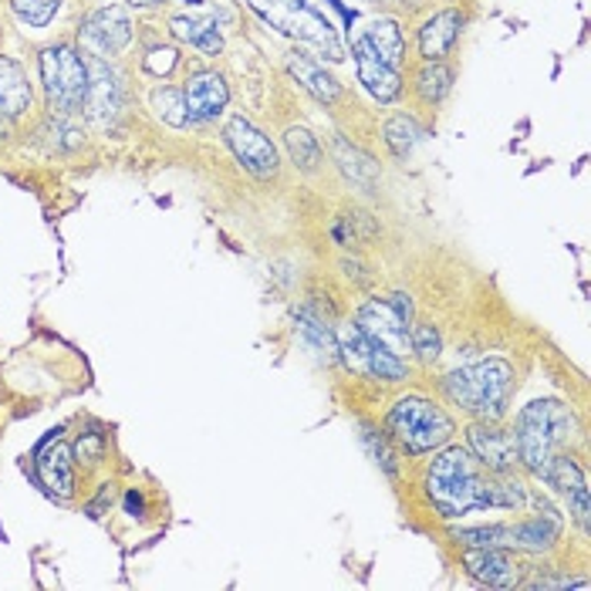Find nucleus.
<instances>
[{
  "instance_id": "nucleus-16",
  "label": "nucleus",
  "mask_w": 591,
  "mask_h": 591,
  "mask_svg": "<svg viewBox=\"0 0 591 591\" xmlns=\"http://www.w3.org/2000/svg\"><path fill=\"white\" fill-rule=\"evenodd\" d=\"M460 27H463V17L457 11H442L436 17H429L419 31V51L426 61H439L453 48V42L460 38Z\"/></svg>"
},
{
  "instance_id": "nucleus-21",
  "label": "nucleus",
  "mask_w": 591,
  "mask_h": 591,
  "mask_svg": "<svg viewBox=\"0 0 591 591\" xmlns=\"http://www.w3.org/2000/svg\"><path fill=\"white\" fill-rule=\"evenodd\" d=\"M365 42L373 45V51H376L389 68L399 64V58H402V34H399V24H395V21H389V17L373 21V24H368Z\"/></svg>"
},
{
  "instance_id": "nucleus-32",
  "label": "nucleus",
  "mask_w": 591,
  "mask_h": 591,
  "mask_svg": "<svg viewBox=\"0 0 591 591\" xmlns=\"http://www.w3.org/2000/svg\"><path fill=\"white\" fill-rule=\"evenodd\" d=\"M568 500H571V513H575V521L588 531V484L568 490Z\"/></svg>"
},
{
  "instance_id": "nucleus-30",
  "label": "nucleus",
  "mask_w": 591,
  "mask_h": 591,
  "mask_svg": "<svg viewBox=\"0 0 591 591\" xmlns=\"http://www.w3.org/2000/svg\"><path fill=\"white\" fill-rule=\"evenodd\" d=\"M102 453H105V442H102V436H98V433L82 436V439H79V447H75V457H79L82 463H98V460H102Z\"/></svg>"
},
{
  "instance_id": "nucleus-14",
  "label": "nucleus",
  "mask_w": 591,
  "mask_h": 591,
  "mask_svg": "<svg viewBox=\"0 0 591 591\" xmlns=\"http://www.w3.org/2000/svg\"><path fill=\"white\" fill-rule=\"evenodd\" d=\"M331 156H335L342 176L352 179L358 190L373 193L379 187V163L368 153H362L358 145H352L345 135H335V142H331Z\"/></svg>"
},
{
  "instance_id": "nucleus-6",
  "label": "nucleus",
  "mask_w": 591,
  "mask_h": 591,
  "mask_svg": "<svg viewBox=\"0 0 591 591\" xmlns=\"http://www.w3.org/2000/svg\"><path fill=\"white\" fill-rule=\"evenodd\" d=\"M355 328L362 331V335L392 352V355H410L413 352V342H410V321L399 318L395 308L389 302H368L358 308V318H355Z\"/></svg>"
},
{
  "instance_id": "nucleus-11",
  "label": "nucleus",
  "mask_w": 591,
  "mask_h": 591,
  "mask_svg": "<svg viewBox=\"0 0 591 591\" xmlns=\"http://www.w3.org/2000/svg\"><path fill=\"white\" fill-rule=\"evenodd\" d=\"M466 571L487 588H513L521 581V568H517V562L504 547H470Z\"/></svg>"
},
{
  "instance_id": "nucleus-2",
  "label": "nucleus",
  "mask_w": 591,
  "mask_h": 591,
  "mask_svg": "<svg viewBox=\"0 0 591 591\" xmlns=\"http://www.w3.org/2000/svg\"><path fill=\"white\" fill-rule=\"evenodd\" d=\"M578 423L571 416L568 405L554 402V399H537L531 405H524L521 416H517V460H521L531 473L544 476L547 463L558 453V447L575 436Z\"/></svg>"
},
{
  "instance_id": "nucleus-34",
  "label": "nucleus",
  "mask_w": 591,
  "mask_h": 591,
  "mask_svg": "<svg viewBox=\"0 0 591 591\" xmlns=\"http://www.w3.org/2000/svg\"><path fill=\"white\" fill-rule=\"evenodd\" d=\"M534 591H544V588H588L584 581H565V578H537L531 581Z\"/></svg>"
},
{
  "instance_id": "nucleus-4",
  "label": "nucleus",
  "mask_w": 591,
  "mask_h": 591,
  "mask_svg": "<svg viewBox=\"0 0 591 591\" xmlns=\"http://www.w3.org/2000/svg\"><path fill=\"white\" fill-rule=\"evenodd\" d=\"M389 429L395 442L405 453H429L439 450L442 442L453 436L450 416L439 410V405L419 399V395H405L392 405L389 413Z\"/></svg>"
},
{
  "instance_id": "nucleus-17",
  "label": "nucleus",
  "mask_w": 591,
  "mask_h": 591,
  "mask_svg": "<svg viewBox=\"0 0 591 591\" xmlns=\"http://www.w3.org/2000/svg\"><path fill=\"white\" fill-rule=\"evenodd\" d=\"M38 476L42 484L58 494V497H71V487H75V476H71V450L64 442L55 439V447H45L38 457Z\"/></svg>"
},
{
  "instance_id": "nucleus-15",
  "label": "nucleus",
  "mask_w": 591,
  "mask_h": 591,
  "mask_svg": "<svg viewBox=\"0 0 591 591\" xmlns=\"http://www.w3.org/2000/svg\"><path fill=\"white\" fill-rule=\"evenodd\" d=\"M31 108V85L24 68L11 58H0V119H17Z\"/></svg>"
},
{
  "instance_id": "nucleus-35",
  "label": "nucleus",
  "mask_w": 591,
  "mask_h": 591,
  "mask_svg": "<svg viewBox=\"0 0 591 591\" xmlns=\"http://www.w3.org/2000/svg\"><path fill=\"white\" fill-rule=\"evenodd\" d=\"M389 305L395 308V315H399V318L413 321V302H410V294H392V302H389Z\"/></svg>"
},
{
  "instance_id": "nucleus-19",
  "label": "nucleus",
  "mask_w": 591,
  "mask_h": 591,
  "mask_svg": "<svg viewBox=\"0 0 591 591\" xmlns=\"http://www.w3.org/2000/svg\"><path fill=\"white\" fill-rule=\"evenodd\" d=\"M287 68H291V75L302 82V88H308L318 102H335L342 95V85L331 79L324 68H318L315 61H308L302 55H291Z\"/></svg>"
},
{
  "instance_id": "nucleus-10",
  "label": "nucleus",
  "mask_w": 591,
  "mask_h": 591,
  "mask_svg": "<svg viewBox=\"0 0 591 591\" xmlns=\"http://www.w3.org/2000/svg\"><path fill=\"white\" fill-rule=\"evenodd\" d=\"M470 450H473V457L480 463H484L487 470H494V473H500V476L513 473V466L521 463V460H517L513 433L497 429L494 423H480V426L470 429Z\"/></svg>"
},
{
  "instance_id": "nucleus-22",
  "label": "nucleus",
  "mask_w": 591,
  "mask_h": 591,
  "mask_svg": "<svg viewBox=\"0 0 591 591\" xmlns=\"http://www.w3.org/2000/svg\"><path fill=\"white\" fill-rule=\"evenodd\" d=\"M298 339L305 342V348L318 358V362H335L339 358V342L331 339V331L321 324V321H315V318H308V315H298Z\"/></svg>"
},
{
  "instance_id": "nucleus-29",
  "label": "nucleus",
  "mask_w": 591,
  "mask_h": 591,
  "mask_svg": "<svg viewBox=\"0 0 591 591\" xmlns=\"http://www.w3.org/2000/svg\"><path fill=\"white\" fill-rule=\"evenodd\" d=\"M410 342H413V352H416L423 362H433V358L439 355V331H436L433 324H416Z\"/></svg>"
},
{
  "instance_id": "nucleus-28",
  "label": "nucleus",
  "mask_w": 591,
  "mask_h": 591,
  "mask_svg": "<svg viewBox=\"0 0 591 591\" xmlns=\"http://www.w3.org/2000/svg\"><path fill=\"white\" fill-rule=\"evenodd\" d=\"M14 14L27 24V27H45L51 24V17L58 14L61 0H11Z\"/></svg>"
},
{
  "instance_id": "nucleus-36",
  "label": "nucleus",
  "mask_w": 591,
  "mask_h": 591,
  "mask_svg": "<svg viewBox=\"0 0 591 591\" xmlns=\"http://www.w3.org/2000/svg\"><path fill=\"white\" fill-rule=\"evenodd\" d=\"M126 507H129V510H132V513L139 517V510H142V500H139L135 494H129V497H126Z\"/></svg>"
},
{
  "instance_id": "nucleus-26",
  "label": "nucleus",
  "mask_w": 591,
  "mask_h": 591,
  "mask_svg": "<svg viewBox=\"0 0 591 591\" xmlns=\"http://www.w3.org/2000/svg\"><path fill=\"white\" fill-rule=\"evenodd\" d=\"M386 142H389V150L395 156H410L413 145L419 142V126L413 119H405V116H395V119L386 122Z\"/></svg>"
},
{
  "instance_id": "nucleus-23",
  "label": "nucleus",
  "mask_w": 591,
  "mask_h": 591,
  "mask_svg": "<svg viewBox=\"0 0 591 591\" xmlns=\"http://www.w3.org/2000/svg\"><path fill=\"white\" fill-rule=\"evenodd\" d=\"M284 142H287V153H291L294 166L305 169V173H315V169H318V163H321V145H318V139H315L308 129H287Z\"/></svg>"
},
{
  "instance_id": "nucleus-31",
  "label": "nucleus",
  "mask_w": 591,
  "mask_h": 591,
  "mask_svg": "<svg viewBox=\"0 0 591 591\" xmlns=\"http://www.w3.org/2000/svg\"><path fill=\"white\" fill-rule=\"evenodd\" d=\"M176 64V51L173 48H156L150 58H145V68L153 71V75H166V71H173Z\"/></svg>"
},
{
  "instance_id": "nucleus-12",
  "label": "nucleus",
  "mask_w": 591,
  "mask_h": 591,
  "mask_svg": "<svg viewBox=\"0 0 591 591\" xmlns=\"http://www.w3.org/2000/svg\"><path fill=\"white\" fill-rule=\"evenodd\" d=\"M355 64H358L362 85L368 88V95H373V98L392 102V98L399 95V88H402V85H399V71L389 68V64L373 51V45H368L365 38L355 42Z\"/></svg>"
},
{
  "instance_id": "nucleus-27",
  "label": "nucleus",
  "mask_w": 591,
  "mask_h": 591,
  "mask_svg": "<svg viewBox=\"0 0 591 591\" xmlns=\"http://www.w3.org/2000/svg\"><path fill=\"white\" fill-rule=\"evenodd\" d=\"M544 480L551 487H558V490H575V487H581L584 484V473L578 470V463L571 460V457H554L551 463H547V470H544Z\"/></svg>"
},
{
  "instance_id": "nucleus-5",
  "label": "nucleus",
  "mask_w": 591,
  "mask_h": 591,
  "mask_svg": "<svg viewBox=\"0 0 591 591\" xmlns=\"http://www.w3.org/2000/svg\"><path fill=\"white\" fill-rule=\"evenodd\" d=\"M42 79H45L48 98L58 108H64V113H68V108H79L85 102L88 68H85V58L75 48L58 45V48L42 51Z\"/></svg>"
},
{
  "instance_id": "nucleus-9",
  "label": "nucleus",
  "mask_w": 591,
  "mask_h": 591,
  "mask_svg": "<svg viewBox=\"0 0 591 591\" xmlns=\"http://www.w3.org/2000/svg\"><path fill=\"white\" fill-rule=\"evenodd\" d=\"M227 142H231V150L234 156L240 159V166L253 176H274L277 173V150H274V142L261 132V129H253L247 119H231L227 126Z\"/></svg>"
},
{
  "instance_id": "nucleus-33",
  "label": "nucleus",
  "mask_w": 591,
  "mask_h": 591,
  "mask_svg": "<svg viewBox=\"0 0 591 591\" xmlns=\"http://www.w3.org/2000/svg\"><path fill=\"white\" fill-rule=\"evenodd\" d=\"M362 439L368 442V450H373V457H376V463H382V470H386V473H395V463H392V453L386 450V442H382V439L376 442V436H373V429H365V433H362Z\"/></svg>"
},
{
  "instance_id": "nucleus-20",
  "label": "nucleus",
  "mask_w": 591,
  "mask_h": 591,
  "mask_svg": "<svg viewBox=\"0 0 591 591\" xmlns=\"http://www.w3.org/2000/svg\"><path fill=\"white\" fill-rule=\"evenodd\" d=\"M173 34L182 38L187 45L200 48L203 55H216L224 48V38H220V31L213 21H197V17H173Z\"/></svg>"
},
{
  "instance_id": "nucleus-13",
  "label": "nucleus",
  "mask_w": 591,
  "mask_h": 591,
  "mask_svg": "<svg viewBox=\"0 0 591 591\" xmlns=\"http://www.w3.org/2000/svg\"><path fill=\"white\" fill-rule=\"evenodd\" d=\"M182 95H187L190 119H197V122H210V119H216V116L227 108V98H231L227 82L220 79L216 71H203V75H197V79L190 82V88L182 92Z\"/></svg>"
},
{
  "instance_id": "nucleus-8",
  "label": "nucleus",
  "mask_w": 591,
  "mask_h": 591,
  "mask_svg": "<svg viewBox=\"0 0 591 591\" xmlns=\"http://www.w3.org/2000/svg\"><path fill=\"white\" fill-rule=\"evenodd\" d=\"M132 42V17L126 8H102L82 27V48L95 58H113Z\"/></svg>"
},
{
  "instance_id": "nucleus-18",
  "label": "nucleus",
  "mask_w": 591,
  "mask_h": 591,
  "mask_svg": "<svg viewBox=\"0 0 591 591\" xmlns=\"http://www.w3.org/2000/svg\"><path fill=\"white\" fill-rule=\"evenodd\" d=\"M335 342H339V358L352 368V373L362 376V379H373V365H376V348L379 345L368 342L355 324L345 328Z\"/></svg>"
},
{
  "instance_id": "nucleus-3",
  "label": "nucleus",
  "mask_w": 591,
  "mask_h": 591,
  "mask_svg": "<svg viewBox=\"0 0 591 591\" xmlns=\"http://www.w3.org/2000/svg\"><path fill=\"white\" fill-rule=\"evenodd\" d=\"M442 389H447V395L463 413L484 419V423H497L507 413V402H510L513 365L504 358H487V362L457 368V373L447 376Z\"/></svg>"
},
{
  "instance_id": "nucleus-25",
  "label": "nucleus",
  "mask_w": 591,
  "mask_h": 591,
  "mask_svg": "<svg viewBox=\"0 0 591 591\" xmlns=\"http://www.w3.org/2000/svg\"><path fill=\"white\" fill-rule=\"evenodd\" d=\"M416 85H419L423 102H439L442 95L450 92V85H453V71L447 64H439V61H429L416 75Z\"/></svg>"
},
{
  "instance_id": "nucleus-24",
  "label": "nucleus",
  "mask_w": 591,
  "mask_h": 591,
  "mask_svg": "<svg viewBox=\"0 0 591 591\" xmlns=\"http://www.w3.org/2000/svg\"><path fill=\"white\" fill-rule=\"evenodd\" d=\"M153 108H156V116L166 122V126H176L182 129L190 122V108H187V95L176 92V88H159L153 92Z\"/></svg>"
},
{
  "instance_id": "nucleus-37",
  "label": "nucleus",
  "mask_w": 591,
  "mask_h": 591,
  "mask_svg": "<svg viewBox=\"0 0 591 591\" xmlns=\"http://www.w3.org/2000/svg\"><path fill=\"white\" fill-rule=\"evenodd\" d=\"M132 8H150V4H156V0H129Z\"/></svg>"
},
{
  "instance_id": "nucleus-7",
  "label": "nucleus",
  "mask_w": 591,
  "mask_h": 591,
  "mask_svg": "<svg viewBox=\"0 0 591 591\" xmlns=\"http://www.w3.org/2000/svg\"><path fill=\"white\" fill-rule=\"evenodd\" d=\"M85 68H88V92H85V102H82L85 113L98 126H113L119 119V113H122V105H126L122 75L108 68L102 58L85 61Z\"/></svg>"
},
{
  "instance_id": "nucleus-1",
  "label": "nucleus",
  "mask_w": 591,
  "mask_h": 591,
  "mask_svg": "<svg viewBox=\"0 0 591 591\" xmlns=\"http://www.w3.org/2000/svg\"><path fill=\"white\" fill-rule=\"evenodd\" d=\"M426 490H429L433 507L442 517H463L470 510L524 504V487L517 484V480H500V473L484 470V463L460 447L439 453L433 460Z\"/></svg>"
}]
</instances>
